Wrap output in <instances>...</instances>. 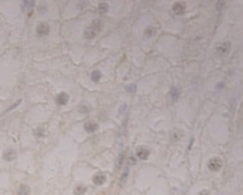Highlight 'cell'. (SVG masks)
I'll return each instance as SVG.
<instances>
[{
	"instance_id": "cell-1",
	"label": "cell",
	"mask_w": 243,
	"mask_h": 195,
	"mask_svg": "<svg viewBox=\"0 0 243 195\" xmlns=\"http://www.w3.org/2000/svg\"><path fill=\"white\" fill-rule=\"evenodd\" d=\"M103 27L102 21L99 19H95L91 24L85 30L84 36L86 39H92L95 38L102 30Z\"/></svg>"
},
{
	"instance_id": "cell-2",
	"label": "cell",
	"mask_w": 243,
	"mask_h": 195,
	"mask_svg": "<svg viewBox=\"0 0 243 195\" xmlns=\"http://www.w3.org/2000/svg\"><path fill=\"white\" fill-rule=\"evenodd\" d=\"M222 167V161L219 158H211L208 162L209 170L213 172L218 171Z\"/></svg>"
},
{
	"instance_id": "cell-3",
	"label": "cell",
	"mask_w": 243,
	"mask_h": 195,
	"mask_svg": "<svg viewBox=\"0 0 243 195\" xmlns=\"http://www.w3.org/2000/svg\"><path fill=\"white\" fill-rule=\"evenodd\" d=\"M36 32L40 36L47 35L50 32V26L46 23H40L37 26Z\"/></svg>"
},
{
	"instance_id": "cell-4",
	"label": "cell",
	"mask_w": 243,
	"mask_h": 195,
	"mask_svg": "<svg viewBox=\"0 0 243 195\" xmlns=\"http://www.w3.org/2000/svg\"><path fill=\"white\" fill-rule=\"evenodd\" d=\"M84 128L88 133H93L99 128V125L93 120H89L84 125Z\"/></svg>"
},
{
	"instance_id": "cell-5",
	"label": "cell",
	"mask_w": 243,
	"mask_h": 195,
	"mask_svg": "<svg viewBox=\"0 0 243 195\" xmlns=\"http://www.w3.org/2000/svg\"><path fill=\"white\" fill-rule=\"evenodd\" d=\"M186 6L182 2H175L172 6V10L177 15H181L183 14L185 12Z\"/></svg>"
},
{
	"instance_id": "cell-6",
	"label": "cell",
	"mask_w": 243,
	"mask_h": 195,
	"mask_svg": "<svg viewBox=\"0 0 243 195\" xmlns=\"http://www.w3.org/2000/svg\"><path fill=\"white\" fill-rule=\"evenodd\" d=\"M69 99V96L64 92L59 93L56 98V103L59 105H65Z\"/></svg>"
},
{
	"instance_id": "cell-7",
	"label": "cell",
	"mask_w": 243,
	"mask_h": 195,
	"mask_svg": "<svg viewBox=\"0 0 243 195\" xmlns=\"http://www.w3.org/2000/svg\"><path fill=\"white\" fill-rule=\"evenodd\" d=\"M106 181V177L102 173H97L93 177V182L96 186H102Z\"/></svg>"
},
{
	"instance_id": "cell-8",
	"label": "cell",
	"mask_w": 243,
	"mask_h": 195,
	"mask_svg": "<svg viewBox=\"0 0 243 195\" xmlns=\"http://www.w3.org/2000/svg\"><path fill=\"white\" fill-rule=\"evenodd\" d=\"M16 157H17V152L14 150H7L5 151L4 153H3V158H5V160L8 161L15 159Z\"/></svg>"
},
{
	"instance_id": "cell-9",
	"label": "cell",
	"mask_w": 243,
	"mask_h": 195,
	"mask_svg": "<svg viewBox=\"0 0 243 195\" xmlns=\"http://www.w3.org/2000/svg\"><path fill=\"white\" fill-rule=\"evenodd\" d=\"M136 155L140 159L146 160L148 158V155H149V152L146 149L143 148V147H140V148L137 150Z\"/></svg>"
},
{
	"instance_id": "cell-10",
	"label": "cell",
	"mask_w": 243,
	"mask_h": 195,
	"mask_svg": "<svg viewBox=\"0 0 243 195\" xmlns=\"http://www.w3.org/2000/svg\"><path fill=\"white\" fill-rule=\"evenodd\" d=\"M30 192V188L26 185H22L19 186L17 195H29Z\"/></svg>"
},
{
	"instance_id": "cell-11",
	"label": "cell",
	"mask_w": 243,
	"mask_h": 195,
	"mask_svg": "<svg viewBox=\"0 0 243 195\" xmlns=\"http://www.w3.org/2000/svg\"><path fill=\"white\" fill-rule=\"evenodd\" d=\"M229 50H230V43H228V42H224V43L221 44V45L218 46V47H217V51H218V53H221L222 54L226 53Z\"/></svg>"
},
{
	"instance_id": "cell-12",
	"label": "cell",
	"mask_w": 243,
	"mask_h": 195,
	"mask_svg": "<svg viewBox=\"0 0 243 195\" xmlns=\"http://www.w3.org/2000/svg\"><path fill=\"white\" fill-rule=\"evenodd\" d=\"M156 30L153 27H148L146 29L144 30V35L147 36V37H153L156 35Z\"/></svg>"
},
{
	"instance_id": "cell-13",
	"label": "cell",
	"mask_w": 243,
	"mask_h": 195,
	"mask_svg": "<svg viewBox=\"0 0 243 195\" xmlns=\"http://www.w3.org/2000/svg\"><path fill=\"white\" fill-rule=\"evenodd\" d=\"M35 5V2L34 1H23V10H31Z\"/></svg>"
},
{
	"instance_id": "cell-14",
	"label": "cell",
	"mask_w": 243,
	"mask_h": 195,
	"mask_svg": "<svg viewBox=\"0 0 243 195\" xmlns=\"http://www.w3.org/2000/svg\"><path fill=\"white\" fill-rule=\"evenodd\" d=\"M86 191H87L86 187L83 186H78L77 187H76V188H75L74 194L76 195H82L86 192Z\"/></svg>"
},
{
	"instance_id": "cell-15",
	"label": "cell",
	"mask_w": 243,
	"mask_h": 195,
	"mask_svg": "<svg viewBox=\"0 0 243 195\" xmlns=\"http://www.w3.org/2000/svg\"><path fill=\"white\" fill-rule=\"evenodd\" d=\"M109 10V5L106 2H102L98 5V11L101 14L107 12Z\"/></svg>"
},
{
	"instance_id": "cell-16",
	"label": "cell",
	"mask_w": 243,
	"mask_h": 195,
	"mask_svg": "<svg viewBox=\"0 0 243 195\" xmlns=\"http://www.w3.org/2000/svg\"><path fill=\"white\" fill-rule=\"evenodd\" d=\"M101 78V73L97 70L94 71L91 73V78L94 82H98Z\"/></svg>"
},
{
	"instance_id": "cell-17",
	"label": "cell",
	"mask_w": 243,
	"mask_h": 195,
	"mask_svg": "<svg viewBox=\"0 0 243 195\" xmlns=\"http://www.w3.org/2000/svg\"><path fill=\"white\" fill-rule=\"evenodd\" d=\"M179 96H180V92H179L178 89L176 87H174L171 91V98H172V99L176 100L179 98Z\"/></svg>"
},
{
	"instance_id": "cell-18",
	"label": "cell",
	"mask_w": 243,
	"mask_h": 195,
	"mask_svg": "<svg viewBox=\"0 0 243 195\" xmlns=\"http://www.w3.org/2000/svg\"><path fill=\"white\" fill-rule=\"evenodd\" d=\"M136 89H137V86L135 84H130L127 86V90L128 92L135 93V92H136Z\"/></svg>"
},
{
	"instance_id": "cell-19",
	"label": "cell",
	"mask_w": 243,
	"mask_h": 195,
	"mask_svg": "<svg viewBox=\"0 0 243 195\" xmlns=\"http://www.w3.org/2000/svg\"><path fill=\"white\" fill-rule=\"evenodd\" d=\"M225 4V2L224 1H218V2L216 3V9L218 11H220V10H221L223 9V7H224Z\"/></svg>"
},
{
	"instance_id": "cell-20",
	"label": "cell",
	"mask_w": 243,
	"mask_h": 195,
	"mask_svg": "<svg viewBox=\"0 0 243 195\" xmlns=\"http://www.w3.org/2000/svg\"><path fill=\"white\" fill-rule=\"evenodd\" d=\"M128 173H129L128 169H126V170H125V172H123V175H122L121 179H120V180H121V181H123H123H124V180L127 179V176H128Z\"/></svg>"
},
{
	"instance_id": "cell-21",
	"label": "cell",
	"mask_w": 243,
	"mask_h": 195,
	"mask_svg": "<svg viewBox=\"0 0 243 195\" xmlns=\"http://www.w3.org/2000/svg\"><path fill=\"white\" fill-rule=\"evenodd\" d=\"M218 88H222L223 86H224V84H223V83H218Z\"/></svg>"
},
{
	"instance_id": "cell-22",
	"label": "cell",
	"mask_w": 243,
	"mask_h": 195,
	"mask_svg": "<svg viewBox=\"0 0 243 195\" xmlns=\"http://www.w3.org/2000/svg\"><path fill=\"white\" fill-rule=\"evenodd\" d=\"M193 142H194V139H192V143H193ZM189 149L191 148V143H190V145H189Z\"/></svg>"
}]
</instances>
